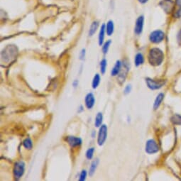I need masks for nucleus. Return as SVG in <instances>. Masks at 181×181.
Returning a JSON list of instances; mask_svg holds the SVG:
<instances>
[{
    "mask_svg": "<svg viewBox=\"0 0 181 181\" xmlns=\"http://www.w3.org/2000/svg\"><path fill=\"white\" fill-rule=\"evenodd\" d=\"M149 63L153 66H158L162 63L164 59V54L160 49L153 48L149 51L148 56Z\"/></svg>",
    "mask_w": 181,
    "mask_h": 181,
    "instance_id": "obj_1",
    "label": "nucleus"
},
{
    "mask_svg": "<svg viewBox=\"0 0 181 181\" xmlns=\"http://www.w3.org/2000/svg\"><path fill=\"white\" fill-rule=\"evenodd\" d=\"M18 54V49L14 45H9L2 52V60L9 63L16 58Z\"/></svg>",
    "mask_w": 181,
    "mask_h": 181,
    "instance_id": "obj_2",
    "label": "nucleus"
},
{
    "mask_svg": "<svg viewBox=\"0 0 181 181\" xmlns=\"http://www.w3.org/2000/svg\"><path fill=\"white\" fill-rule=\"evenodd\" d=\"M165 39V33L160 30H155L151 33L149 39L153 44H159Z\"/></svg>",
    "mask_w": 181,
    "mask_h": 181,
    "instance_id": "obj_3",
    "label": "nucleus"
},
{
    "mask_svg": "<svg viewBox=\"0 0 181 181\" xmlns=\"http://www.w3.org/2000/svg\"><path fill=\"white\" fill-rule=\"evenodd\" d=\"M25 170V163L23 161L16 162L14 168V175L16 179H19L24 175Z\"/></svg>",
    "mask_w": 181,
    "mask_h": 181,
    "instance_id": "obj_4",
    "label": "nucleus"
},
{
    "mask_svg": "<svg viewBox=\"0 0 181 181\" xmlns=\"http://www.w3.org/2000/svg\"><path fill=\"white\" fill-rule=\"evenodd\" d=\"M107 137V127L106 125H102L100 127L99 134H98L97 143L99 146H102L106 142Z\"/></svg>",
    "mask_w": 181,
    "mask_h": 181,
    "instance_id": "obj_5",
    "label": "nucleus"
},
{
    "mask_svg": "<svg viewBox=\"0 0 181 181\" xmlns=\"http://www.w3.org/2000/svg\"><path fill=\"white\" fill-rule=\"evenodd\" d=\"M175 3L173 0H162L160 2V6L168 14L173 12L175 9Z\"/></svg>",
    "mask_w": 181,
    "mask_h": 181,
    "instance_id": "obj_6",
    "label": "nucleus"
},
{
    "mask_svg": "<svg viewBox=\"0 0 181 181\" xmlns=\"http://www.w3.org/2000/svg\"><path fill=\"white\" fill-rule=\"evenodd\" d=\"M159 151V147L157 144L156 142L153 139H150L146 142V151L149 154L157 153Z\"/></svg>",
    "mask_w": 181,
    "mask_h": 181,
    "instance_id": "obj_7",
    "label": "nucleus"
},
{
    "mask_svg": "<svg viewBox=\"0 0 181 181\" xmlns=\"http://www.w3.org/2000/svg\"><path fill=\"white\" fill-rule=\"evenodd\" d=\"M147 86L151 90H158L163 86L165 84V81H156V80H152L151 78L146 79Z\"/></svg>",
    "mask_w": 181,
    "mask_h": 181,
    "instance_id": "obj_8",
    "label": "nucleus"
},
{
    "mask_svg": "<svg viewBox=\"0 0 181 181\" xmlns=\"http://www.w3.org/2000/svg\"><path fill=\"white\" fill-rule=\"evenodd\" d=\"M144 16H139L138 17L135 24L134 32L137 35H140L143 31L144 29Z\"/></svg>",
    "mask_w": 181,
    "mask_h": 181,
    "instance_id": "obj_9",
    "label": "nucleus"
},
{
    "mask_svg": "<svg viewBox=\"0 0 181 181\" xmlns=\"http://www.w3.org/2000/svg\"><path fill=\"white\" fill-rule=\"evenodd\" d=\"M95 99L92 93H88L85 97V105L87 109H92L94 106Z\"/></svg>",
    "mask_w": 181,
    "mask_h": 181,
    "instance_id": "obj_10",
    "label": "nucleus"
},
{
    "mask_svg": "<svg viewBox=\"0 0 181 181\" xmlns=\"http://www.w3.org/2000/svg\"><path fill=\"white\" fill-rule=\"evenodd\" d=\"M67 142L71 147L78 146L82 144L81 139L75 137H68L67 138Z\"/></svg>",
    "mask_w": 181,
    "mask_h": 181,
    "instance_id": "obj_11",
    "label": "nucleus"
},
{
    "mask_svg": "<svg viewBox=\"0 0 181 181\" xmlns=\"http://www.w3.org/2000/svg\"><path fill=\"white\" fill-rule=\"evenodd\" d=\"M121 70H122V63L120 60H117L112 70L111 74L112 76H116V75H119Z\"/></svg>",
    "mask_w": 181,
    "mask_h": 181,
    "instance_id": "obj_12",
    "label": "nucleus"
},
{
    "mask_svg": "<svg viewBox=\"0 0 181 181\" xmlns=\"http://www.w3.org/2000/svg\"><path fill=\"white\" fill-rule=\"evenodd\" d=\"M163 98H164V95H163V93H160V94L156 97V99H155L154 102V104H153V108H154V109H157L158 108L160 107Z\"/></svg>",
    "mask_w": 181,
    "mask_h": 181,
    "instance_id": "obj_13",
    "label": "nucleus"
},
{
    "mask_svg": "<svg viewBox=\"0 0 181 181\" xmlns=\"http://www.w3.org/2000/svg\"><path fill=\"white\" fill-rule=\"evenodd\" d=\"M105 25L103 24L101 26V29H100V34H99V45L100 46H102L104 43V34H105Z\"/></svg>",
    "mask_w": 181,
    "mask_h": 181,
    "instance_id": "obj_14",
    "label": "nucleus"
},
{
    "mask_svg": "<svg viewBox=\"0 0 181 181\" xmlns=\"http://www.w3.org/2000/svg\"><path fill=\"white\" fill-rule=\"evenodd\" d=\"M134 62L136 66H139V65L143 64L144 62V56L142 53H137L135 56Z\"/></svg>",
    "mask_w": 181,
    "mask_h": 181,
    "instance_id": "obj_15",
    "label": "nucleus"
},
{
    "mask_svg": "<svg viewBox=\"0 0 181 181\" xmlns=\"http://www.w3.org/2000/svg\"><path fill=\"white\" fill-rule=\"evenodd\" d=\"M98 163H99V160L98 159L95 160L92 163V164L91 165H90V170H89V175H90V176H92V175H94L95 170H96L97 169Z\"/></svg>",
    "mask_w": 181,
    "mask_h": 181,
    "instance_id": "obj_16",
    "label": "nucleus"
},
{
    "mask_svg": "<svg viewBox=\"0 0 181 181\" xmlns=\"http://www.w3.org/2000/svg\"><path fill=\"white\" fill-rule=\"evenodd\" d=\"M106 32L108 36H111L114 32V23L112 21H109L107 24Z\"/></svg>",
    "mask_w": 181,
    "mask_h": 181,
    "instance_id": "obj_17",
    "label": "nucleus"
},
{
    "mask_svg": "<svg viewBox=\"0 0 181 181\" xmlns=\"http://www.w3.org/2000/svg\"><path fill=\"white\" fill-rule=\"evenodd\" d=\"M98 26H99V23H98L97 21H93L92 24H91V26H90V31H89V36H92L94 35V34L95 32H96L97 29L98 28Z\"/></svg>",
    "mask_w": 181,
    "mask_h": 181,
    "instance_id": "obj_18",
    "label": "nucleus"
},
{
    "mask_svg": "<svg viewBox=\"0 0 181 181\" xmlns=\"http://www.w3.org/2000/svg\"><path fill=\"white\" fill-rule=\"evenodd\" d=\"M103 120V116L101 112L97 113L96 117H95V125L96 127H99L102 125Z\"/></svg>",
    "mask_w": 181,
    "mask_h": 181,
    "instance_id": "obj_19",
    "label": "nucleus"
},
{
    "mask_svg": "<svg viewBox=\"0 0 181 181\" xmlns=\"http://www.w3.org/2000/svg\"><path fill=\"white\" fill-rule=\"evenodd\" d=\"M171 122L175 125H181V115L175 114L171 117Z\"/></svg>",
    "mask_w": 181,
    "mask_h": 181,
    "instance_id": "obj_20",
    "label": "nucleus"
},
{
    "mask_svg": "<svg viewBox=\"0 0 181 181\" xmlns=\"http://www.w3.org/2000/svg\"><path fill=\"white\" fill-rule=\"evenodd\" d=\"M100 76L99 74H96L95 75L94 78L92 80V88L93 89H96L98 87V85H100Z\"/></svg>",
    "mask_w": 181,
    "mask_h": 181,
    "instance_id": "obj_21",
    "label": "nucleus"
},
{
    "mask_svg": "<svg viewBox=\"0 0 181 181\" xmlns=\"http://www.w3.org/2000/svg\"><path fill=\"white\" fill-rule=\"evenodd\" d=\"M23 146L26 148V149H31L33 147V143L31 139L29 138H27V139H25L23 142Z\"/></svg>",
    "mask_w": 181,
    "mask_h": 181,
    "instance_id": "obj_22",
    "label": "nucleus"
},
{
    "mask_svg": "<svg viewBox=\"0 0 181 181\" xmlns=\"http://www.w3.org/2000/svg\"><path fill=\"white\" fill-rule=\"evenodd\" d=\"M107 60L106 59H103L101 62H100V72L102 74H104L105 71H106L107 68Z\"/></svg>",
    "mask_w": 181,
    "mask_h": 181,
    "instance_id": "obj_23",
    "label": "nucleus"
},
{
    "mask_svg": "<svg viewBox=\"0 0 181 181\" xmlns=\"http://www.w3.org/2000/svg\"><path fill=\"white\" fill-rule=\"evenodd\" d=\"M94 152H95V149L94 148H90L86 152V157L87 159H92L93 157V155H94Z\"/></svg>",
    "mask_w": 181,
    "mask_h": 181,
    "instance_id": "obj_24",
    "label": "nucleus"
},
{
    "mask_svg": "<svg viewBox=\"0 0 181 181\" xmlns=\"http://www.w3.org/2000/svg\"><path fill=\"white\" fill-rule=\"evenodd\" d=\"M110 44H111V41H110V40H109V41H107V42L104 43V46H103V48H102V51L104 54H106L107 53L108 50H109Z\"/></svg>",
    "mask_w": 181,
    "mask_h": 181,
    "instance_id": "obj_25",
    "label": "nucleus"
},
{
    "mask_svg": "<svg viewBox=\"0 0 181 181\" xmlns=\"http://www.w3.org/2000/svg\"><path fill=\"white\" fill-rule=\"evenodd\" d=\"M86 176H87V172H86V170H82V171L81 172V173H80L79 180L80 181H84V180H85V179H86Z\"/></svg>",
    "mask_w": 181,
    "mask_h": 181,
    "instance_id": "obj_26",
    "label": "nucleus"
},
{
    "mask_svg": "<svg viewBox=\"0 0 181 181\" xmlns=\"http://www.w3.org/2000/svg\"><path fill=\"white\" fill-rule=\"evenodd\" d=\"M174 17H175L176 19L181 18V7H179V8L174 12Z\"/></svg>",
    "mask_w": 181,
    "mask_h": 181,
    "instance_id": "obj_27",
    "label": "nucleus"
},
{
    "mask_svg": "<svg viewBox=\"0 0 181 181\" xmlns=\"http://www.w3.org/2000/svg\"><path fill=\"white\" fill-rule=\"evenodd\" d=\"M131 90H132V87H131V85H127L124 89V93L125 94H128V93H129L131 92Z\"/></svg>",
    "mask_w": 181,
    "mask_h": 181,
    "instance_id": "obj_28",
    "label": "nucleus"
},
{
    "mask_svg": "<svg viewBox=\"0 0 181 181\" xmlns=\"http://www.w3.org/2000/svg\"><path fill=\"white\" fill-rule=\"evenodd\" d=\"M85 50L83 49V50H82V51H81V53H80V59L81 60H83L84 59V58H85Z\"/></svg>",
    "mask_w": 181,
    "mask_h": 181,
    "instance_id": "obj_29",
    "label": "nucleus"
},
{
    "mask_svg": "<svg viewBox=\"0 0 181 181\" xmlns=\"http://www.w3.org/2000/svg\"><path fill=\"white\" fill-rule=\"evenodd\" d=\"M178 41L180 44H181V29L180 30L178 34Z\"/></svg>",
    "mask_w": 181,
    "mask_h": 181,
    "instance_id": "obj_30",
    "label": "nucleus"
},
{
    "mask_svg": "<svg viewBox=\"0 0 181 181\" xmlns=\"http://www.w3.org/2000/svg\"><path fill=\"white\" fill-rule=\"evenodd\" d=\"M175 3L178 7H181V0H175Z\"/></svg>",
    "mask_w": 181,
    "mask_h": 181,
    "instance_id": "obj_31",
    "label": "nucleus"
},
{
    "mask_svg": "<svg viewBox=\"0 0 181 181\" xmlns=\"http://www.w3.org/2000/svg\"><path fill=\"white\" fill-rule=\"evenodd\" d=\"M149 1V0H139V2H140V3H142V4H145V3H146V2Z\"/></svg>",
    "mask_w": 181,
    "mask_h": 181,
    "instance_id": "obj_32",
    "label": "nucleus"
},
{
    "mask_svg": "<svg viewBox=\"0 0 181 181\" xmlns=\"http://www.w3.org/2000/svg\"><path fill=\"white\" fill-rule=\"evenodd\" d=\"M77 81H75V82H73L74 87H76V86H77Z\"/></svg>",
    "mask_w": 181,
    "mask_h": 181,
    "instance_id": "obj_33",
    "label": "nucleus"
}]
</instances>
